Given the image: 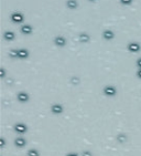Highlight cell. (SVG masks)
Returning <instances> with one entry per match:
<instances>
[{"instance_id":"obj_11","label":"cell","mask_w":141,"mask_h":156,"mask_svg":"<svg viewBox=\"0 0 141 156\" xmlns=\"http://www.w3.org/2000/svg\"><path fill=\"white\" fill-rule=\"evenodd\" d=\"M28 156H40V152L38 151V150H34V148H31V150H29L27 153Z\"/></svg>"},{"instance_id":"obj_18","label":"cell","mask_w":141,"mask_h":156,"mask_svg":"<svg viewBox=\"0 0 141 156\" xmlns=\"http://www.w3.org/2000/svg\"><path fill=\"white\" fill-rule=\"evenodd\" d=\"M5 145H6L5 138L1 137V138H0V147H1V148H4V147H5Z\"/></svg>"},{"instance_id":"obj_2","label":"cell","mask_w":141,"mask_h":156,"mask_svg":"<svg viewBox=\"0 0 141 156\" xmlns=\"http://www.w3.org/2000/svg\"><path fill=\"white\" fill-rule=\"evenodd\" d=\"M104 93L107 97H114V95H116V93H117V90H116V87L109 85V87H106L104 89Z\"/></svg>"},{"instance_id":"obj_9","label":"cell","mask_w":141,"mask_h":156,"mask_svg":"<svg viewBox=\"0 0 141 156\" xmlns=\"http://www.w3.org/2000/svg\"><path fill=\"white\" fill-rule=\"evenodd\" d=\"M128 49L130 51H132V52H137V51H139V49H140V46L138 43H130L128 46Z\"/></svg>"},{"instance_id":"obj_17","label":"cell","mask_w":141,"mask_h":156,"mask_svg":"<svg viewBox=\"0 0 141 156\" xmlns=\"http://www.w3.org/2000/svg\"><path fill=\"white\" fill-rule=\"evenodd\" d=\"M79 40H81V41H88V40H89V37H87V36H85V34H83V36L79 37Z\"/></svg>"},{"instance_id":"obj_15","label":"cell","mask_w":141,"mask_h":156,"mask_svg":"<svg viewBox=\"0 0 141 156\" xmlns=\"http://www.w3.org/2000/svg\"><path fill=\"white\" fill-rule=\"evenodd\" d=\"M5 37H6V39H7V40H12V39H13V37H14V34L12 32H6L5 33Z\"/></svg>"},{"instance_id":"obj_7","label":"cell","mask_w":141,"mask_h":156,"mask_svg":"<svg viewBox=\"0 0 141 156\" xmlns=\"http://www.w3.org/2000/svg\"><path fill=\"white\" fill-rule=\"evenodd\" d=\"M54 42H55V44L59 47H64L65 46V43H66V41H65V39H64L63 37H56Z\"/></svg>"},{"instance_id":"obj_19","label":"cell","mask_w":141,"mask_h":156,"mask_svg":"<svg viewBox=\"0 0 141 156\" xmlns=\"http://www.w3.org/2000/svg\"><path fill=\"white\" fill-rule=\"evenodd\" d=\"M132 0H121V2L125 4V5H129V4H131Z\"/></svg>"},{"instance_id":"obj_23","label":"cell","mask_w":141,"mask_h":156,"mask_svg":"<svg viewBox=\"0 0 141 156\" xmlns=\"http://www.w3.org/2000/svg\"><path fill=\"white\" fill-rule=\"evenodd\" d=\"M91 1H94V0H91Z\"/></svg>"},{"instance_id":"obj_20","label":"cell","mask_w":141,"mask_h":156,"mask_svg":"<svg viewBox=\"0 0 141 156\" xmlns=\"http://www.w3.org/2000/svg\"><path fill=\"white\" fill-rule=\"evenodd\" d=\"M66 156H79L77 154V153H73V152H72V153H68V154H66Z\"/></svg>"},{"instance_id":"obj_1","label":"cell","mask_w":141,"mask_h":156,"mask_svg":"<svg viewBox=\"0 0 141 156\" xmlns=\"http://www.w3.org/2000/svg\"><path fill=\"white\" fill-rule=\"evenodd\" d=\"M14 131L19 134H24L28 131V127L26 124L23 123H17L14 125Z\"/></svg>"},{"instance_id":"obj_21","label":"cell","mask_w":141,"mask_h":156,"mask_svg":"<svg viewBox=\"0 0 141 156\" xmlns=\"http://www.w3.org/2000/svg\"><path fill=\"white\" fill-rule=\"evenodd\" d=\"M138 65H139V67L141 68V59H140V60H138Z\"/></svg>"},{"instance_id":"obj_16","label":"cell","mask_w":141,"mask_h":156,"mask_svg":"<svg viewBox=\"0 0 141 156\" xmlns=\"http://www.w3.org/2000/svg\"><path fill=\"white\" fill-rule=\"evenodd\" d=\"M82 156H93V153L91 151H84L82 152Z\"/></svg>"},{"instance_id":"obj_8","label":"cell","mask_w":141,"mask_h":156,"mask_svg":"<svg viewBox=\"0 0 141 156\" xmlns=\"http://www.w3.org/2000/svg\"><path fill=\"white\" fill-rule=\"evenodd\" d=\"M11 19L13 22H21L23 20V16L21 14H13L11 16Z\"/></svg>"},{"instance_id":"obj_14","label":"cell","mask_w":141,"mask_h":156,"mask_svg":"<svg viewBox=\"0 0 141 156\" xmlns=\"http://www.w3.org/2000/svg\"><path fill=\"white\" fill-rule=\"evenodd\" d=\"M31 31H32V29H31V27L30 26H23L22 27V32L23 33H31Z\"/></svg>"},{"instance_id":"obj_3","label":"cell","mask_w":141,"mask_h":156,"mask_svg":"<svg viewBox=\"0 0 141 156\" xmlns=\"http://www.w3.org/2000/svg\"><path fill=\"white\" fill-rule=\"evenodd\" d=\"M14 145L17 147H20V148H21V147H24L27 145V140L24 137H21V136H20V137H17L14 140Z\"/></svg>"},{"instance_id":"obj_6","label":"cell","mask_w":141,"mask_h":156,"mask_svg":"<svg viewBox=\"0 0 141 156\" xmlns=\"http://www.w3.org/2000/svg\"><path fill=\"white\" fill-rule=\"evenodd\" d=\"M127 135L123 133H120L117 135V141H118V143H120V144H125V143L127 142Z\"/></svg>"},{"instance_id":"obj_12","label":"cell","mask_w":141,"mask_h":156,"mask_svg":"<svg viewBox=\"0 0 141 156\" xmlns=\"http://www.w3.org/2000/svg\"><path fill=\"white\" fill-rule=\"evenodd\" d=\"M104 38L105 39H113L114 38V32L113 31H110V30H106L104 32Z\"/></svg>"},{"instance_id":"obj_22","label":"cell","mask_w":141,"mask_h":156,"mask_svg":"<svg viewBox=\"0 0 141 156\" xmlns=\"http://www.w3.org/2000/svg\"><path fill=\"white\" fill-rule=\"evenodd\" d=\"M138 77H139V78H141V70L139 71V72H138Z\"/></svg>"},{"instance_id":"obj_5","label":"cell","mask_w":141,"mask_h":156,"mask_svg":"<svg viewBox=\"0 0 141 156\" xmlns=\"http://www.w3.org/2000/svg\"><path fill=\"white\" fill-rule=\"evenodd\" d=\"M17 97H18L19 101L22 102V103L29 101V94H28V93H26V92H20Z\"/></svg>"},{"instance_id":"obj_4","label":"cell","mask_w":141,"mask_h":156,"mask_svg":"<svg viewBox=\"0 0 141 156\" xmlns=\"http://www.w3.org/2000/svg\"><path fill=\"white\" fill-rule=\"evenodd\" d=\"M51 111H52L54 114H61L64 111V109L61 104H54V105H52V107H51Z\"/></svg>"},{"instance_id":"obj_13","label":"cell","mask_w":141,"mask_h":156,"mask_svg":"<svg viewBox=\"0 0 141 156\" xmlns=\"http://www.w3.org/2000/svg\"><path fill=\"white\" fill-rule=\"evenodd\" d=\"M67 7L71 9H75L77 7V2L75 0H68L67 1Z\"/></svg>"},{"instance_id":"obj_10","label":"cell","mask_w":141,"mask_h":156,"mask_svg":"<svg viewBox=\"0 0 141 156\" xmlns=\"http://www.w3.org/2000/svg\"><path fill=\"white\" fill-rule=\"evenodd\" d=\"M28 55H29V52H28L27 50H18V54H17V57H19V58H21V59H26V58H28Z\"/></svg>"}]
</instances>
